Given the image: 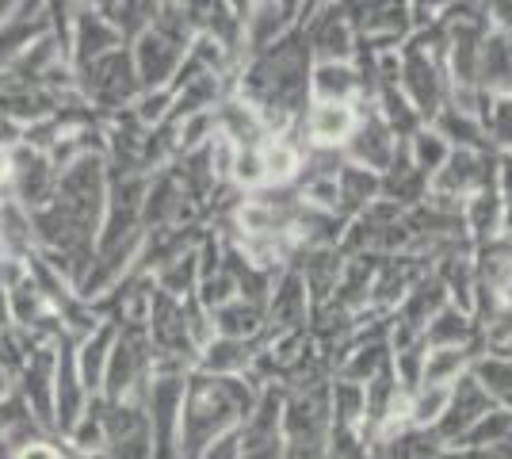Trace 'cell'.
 <instances>
[{"instance_id":"cell-1","label":"cell","mask_w":512,"mask_h":459,"mask_svg":"<svg viewBox=\"0 0 512 459\" xmlns=\"http://www.w3.org/2000/svg\"><path fill=\"white\" fill-rule=\"evenodd\" d=\"M398 88L406 92V100L421 119H436L444 111V69L432 58V50L409 39L402 50V77Z\"/></svg>"},{"instance_id":"cell-2","label":"cell","mask_w":512,"mask_h":459,"mask_svg":"<svg viewBox=\"0 0 512 459\" xmlns=\"http://www.w3.org/2000/svg\"><path fill=\"white\" fill-rule=\"evenodd\" d=\"M77 77H81L77 85L85 88V96L96 100L100 108H123V104H130L142 92L130 50H115V54H107L100 62L77 69Z\"/></svg>"},{"instance_id":"cell-3","label":"cell","mask_w":512,"mask_h":459,"mask_svg":"<svg viewBox=\"0 0 512 459\" xmlns=\"http://www.w3.org/2000/svg\"><path fill=\"white\" fill-rule=\"evenodd\" d=\"M130 58H134V73H138L142 92H161V88H172L176 73H180L184 58H188V50L150 27L142 39H134Z\"/></svg>"},{"instance_id":"cell-4","label":"cell","mask_w":512,"mask_h":459,"mask_svg":"<svg viewBox=\"0 0 512 459\" xmlns=\"http://www.w3.org/2000/svg\"><path fill=\"white\" fill-rule=\"evenodd\" d=\"M88 394L77 375V341L62 337L58 341V368H54V429H62L65 437L73 433V425L85 417Z\"/></svg>"},{"instance_id":"cell-5","label":"cell","mask_w":512,"mask_h":459,"mask_svg":"<svg viewBox=\"0 0 512 459\" xmlns=\"http://www.w3.org/2000/svg\"><path fill=\"white\" fill-rule=\"evenodd\" d=\"M348 161L352 165H360V169H371V173L383 176L390 165H394V157H398V138H394V131L383 123V115L379 111H360V127H356V134L348 138Z\"/></svg>"},{"instance_id":"cell-6","label":"cell","mask_w":512,"mask_h":459,"mask_svg":"<svg viewBox=\"0 0 512 459\" xmlns=\"http://www.w3.org/2000/svg\"><path fill=\"white\" fill-rule=\"evenodd\" d=\"M306 43L314 62H352L356 54V31L344 20V8H325V16L306 23Z\"/></svg>"},{"instance_id":"cell-7","label":"cell","mask_w":512,"mask_h":459,"mask_svg":"<svg viewBox=\"0 0 512 459\" xmlns=\"http://www.w3.org/2000/svg\"><path fill=\"white\" fill-rule=\"evenodd\" d=\"M69 46H73V69H85L92 62L107 58V54L123 50V39L100 16V8H81V16L73 20V39H69Z\"/></svg>"},{"instance_id":"cell-8","label":"cell","mask_w":512,"mask_h":459,"mask_svg":"<svg viewBox=\"0 0 512 459\" xmlns=\"http://www.w3.org/2000/svg\"><path fill=\"white\" fill-rule=\"evenodd\" d=\"M478 92H486L490 100H512V35L509 31L482 35Z\"/></svg>"},{"instance_id":"cell-9","label":"cell","mask_w":512,"mask_h":459,"mask_svg":"<svg viewBox=\"0 0 512 459\" xmlns=\"http://www.w3.org/2000/svg\"><path fill=\"white\" fill-rule=\"evenodd\" d=\"M356 127H360V111L352 104H310V111H306V134L318 150L348 146Z\"/></svg>"},{"instance_id":"cell-10","label":"cell","mask_w":512,"mask_h":459,"mask_svg":"<svg viewBox=\"0 0 512 459\" xmlns=\"http://www.w3.org/2000/svg\"><path fill=\"white\" fill-rule=\"evenodd\" d=\"M115 341H119V326L115 322H100L85 341H77V375H81V387H85L88 398H96L100 387H104V372Z\"/></svg>"},{"instance_id":"cell-11","label":"cell","mask_w":512,"mask_h":459,"mask_svg":"<svg viewBox=\"0 0 512 459\" xmlns=\"http://www.w3.org/2000/svg\"><path fill=\"white\" fill-rule=\"evenodd\" d=\"M363 88L360 69L352 62H314L310 66V96L314 104H352Z\"/></svg>"},{"instance_id":"cell-12","label":"cell","mask_w":512,"mask_h":459,"mask_svg":"<svg viewBox=\"0 0 512 459\" xmlns=\"http://www.w3.org/2000/svg\"><path fill=\"white\" fill-rule=\"evenodd\" d=\"M421 341H425V349H474V341H478V322L470 318L467 310H459V306L448 303L425 326Z\"/></svg>"},{"instance_id":"cell-13","label":"cell","mask_w":512,"mask_h":459,"mask_svg":"<svg viewBox=\"0 0 512 459\" xmlns=\"http://www.w3.org/2000/svg\"><path fill=\"white\" fill-rule=\"evenodd\" d=\"M256 356V341H226V337H214L207 349L195 356V372L214 375V379H226V375H245Z\"/></svg>"},{"instance_id":"cell-14","label":"cell","mask_w":512,"mask_h":459,"mask_svg":"<svg viewBox=\"0 0 512 459\" xmlns=\"http://www.w3.org/2000/svg\"><path fill=\"white\" fill-rule=\"evenodd\" d=\"M295 8L291 4H256L249 8V20H245V39H249V50L253 54H264L268 46H276L279 39L291 35V16Z\"/></svg>"},{"instance_id":"cell-15","label":"cell","mask_w":512,"mask_h":459,"mask_svg":"<svg viewBox=\"0 0 512 459\" xmlns=\"http://www.w3.org/2000/svg\"><path fill=\"white\" fill-rule=\"evenodd\" d=\"M214 337H226V341H256V333L268 326V314L264 306L245 303V299H234L222 310H214Z\"/></svg>"},{"instance_id":"cell-16","label":"cell","mask_w":512,"mask_h":459,"mask_svg":"<svg viewBox=\"0 0 512 459\" xmlns=\"http://www.w3.org/2000/svg\"><path fill=\"white\" fill-rule=\"evenodd\" d=\"M470 375L478 379V387L490 394V402L497 410H509L512 414V360L505 356H478Z\"/></svg>"},{"instance_id":"cell-17","label":"cell","mask_w":512,"mask_h":459,"mask_svg":"<svg viewBox=\"0 0 512 459\" xmlns=\"http://www.w3.org/2000/svg\"><path fill=\"white\" fill-rule=\"evenodd\" d=\"M406 153H409V161H413V169H417V173H425L428 180H432V176L448 165L451 146L440 138V134L432 131V127H421V131L409 138Z\"/></svg>"},{"instance_id":"cell-18","label":"cell","mask_w":512,"mask_h":459,"mask_svg":"<svg viewBox=\"0 0 512 459\" xmlns=\"http://www.w3.org/2000/svg\"><path fill=\"white\" fill-rule=\"evenodd\" d=\"M451 387H421L417 394H409V429H436L440 417L448 414Z\"/></svg>"},{"instance_id":"cell-19","label":"cell","mask_w":512,"mask_h":459,"mask_svg":"<svg viewBox=\"0 0 512 459\" xmlns=\"http://www.w3.org/2000/svg\"><path fill=\"white\" fill-rule=\"evenodd\" d=\"M199 459H241V429H230L218 440H211Z\"/></svg>"},{"instance_id":"cell-20","label":"cell","mask_w":512,"mask_h":459,"mask_svg":"<svg viewBox=\"0 0 512 459\" xmlns=\"http://www.w3.org/2000/svg\"><path fill=\"white\" fill-rule=\"evenodd\" d=\"M16 459H77V456H69L58 440H35V444H27V448H20L16 452Z\"/></svg>"},{"instance_id":"cell-21","label":"cell","mask_w":512,"mask_h":459,"mask_svg":"<svg viewBox=\"0 0 512 459\" xmlns=\"http://www.w3.org/2000/svg\"><path fill=\"white\" fill-rule=\"evenodd\" d=\"M497 299H501V303H512V268H509V276H505V284H501V291H497Z\"/></svg>"},{"instance_id":"cell-22","label":"cell","mask_w":512,"mask_h":459,"mask_svg":"<svg viewBox=\"0 0 512 459\" xmlns=\"http://www.w3.org/2000/svg\"><path fill=\"white\" fill-rule=\"evenodd\" d=\"M436 459H470V452H463V448H440Z\"/></svg>"},{"instance_id":"cell-23","label":"cell","mask_w":512,"mask_h":459,"mask_svg":"<svg viewBox=\"0 0 512 459\" xmlns=\"http://www.w3.org/2000/svg\"><path fill=\"white\" fill-rule=\"evenodd\" d=\"M8 379H12V375H8V372H4V368H0V402L8 398Z\"/></svg>"}]
</instances>
